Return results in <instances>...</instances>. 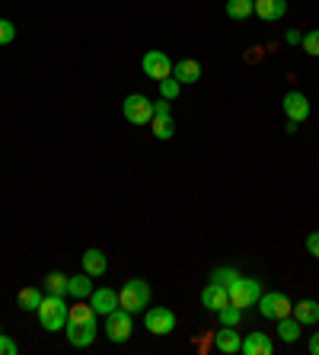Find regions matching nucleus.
I'll return each mask as SVG.
<instances>
[{
  "instance_id": "obj_1",
  "label": "nucleus",
  "mask_w": 319,
  "mask_h": 355,
  "mask_svg": "<svg viewBox=\"0 0 319 355\" xmlns=\"http://www.w3.org/2000/svg\"><path fill=\"white\" fill-rule=\"evenodd\" d=\"M35 314H39L42 330L48 333H61L67 327V304L61 301V295H45Z\"/></svg>"
},
{
  "instance_id": "obj_2",
  "label": "nucleus",
  "mask_w": 319,
  "mask_h": 355,
  "mask_svg": "<svg viewBox=\"0 0 319 355\" xmlns=\"http://www.w3.org/2000/svg\"><path fill=\"white\" fill-rule=\"evenodd\" d=\"M118 307L131 311V314L147 311L150 307V285L144 279H128L122 288H118Z\"/></svg>"
},
{
  "instance_id": "obj_3",
  "label": "nucleus",
  "mask_w": 319,
  "mask_h": 355,
  "mask_svg": "<svg viewBox=\"0 0 319 355\" xmlns=\"http://www.w3.org/2000/svg\"><path fill=\"white\" fill-rule=\"evenodd\" d=\"M227 291H230V304H237L239 311H246V307H255V304H259V297H262V282L239 275V279L233 282Z\"/></svg>"
},
{
  "instance_id": "obj_4",
  "label": "nucleus",
  "mask_w": 319,
  "mask_h": 355,
  "mask_svg": "<svg viewBox=\"0 0 319 355\" xmlns=\"http://www.w3.org/2000/svg\"><path fill=\"white\" fill-rule=\"evenodd\" d=\"M64 336H67V343H71L74 349H86V346H93V343H96V336H99V323H96V317H93V320H67Z\"/></svg>"
},
{
  "instance_id": "obj_5",
  "label": "nucleus",
  "mask_w": 319,
  "mask_h": 355,
  "mask_svg": "<svg viewBox=\"0 0 319 355\" xmlns=\"http://www.w3.org/2000/svg\"><path fill=\"white\" fill-rule=\"evenodd\" d=\"M134 333V323H131V311L125 307H115L112 314H106V336L109 343H128Z\"/></svg>"
},
{
  "instance_id": "obj_6",
  "label": "nucleus",
  "mask_w": 319,
  "mask_h": 355,
  "mask_svg": "<svg viewBox=\"0 0 319 355\" xmlns=\"http://www.w3.org/2000/svg\"><path fill=\"white\" fill-rule=\"evenodd\" d=\"M255 311H259L262 317H268V320H281V317H287L291 311H294V304H291V297L281 295V291H262Z\"/></svg>"
},
{
  "instance_id": "obj_7",
  "label": "nucleus",
  "mask_w": 319,
  "mask_h": 355,
  "mask_svg": "<svg viewBox=\"0 0 319 355\" xmlns=\"http://www.w3.org/2000/svg\"><path fill=\"white\" fill-rule=\"evenodd\" d=\"M122 112L131 125H150V119H154V103H150L144 93H131V96H125Z\"/></svg>"
},
{
  "instance_id": "obj_8",
  "label": "nucleus",
  "mask_w": 319,
  "mask_h": 355,
  "mask_svg": "<svg viewBox=\"0 0 319 355\" xmlns=\"http://www.w3.org/2000/svg\"><path fill=\"white\" fill-rule=\"evenodd\" d=\"M144 327L154 336H170L176 330V314H172L170 307H147L144 311Z\"/></svg>"
},
{
  "instance_id": "obj_9",
  "label": "nucleus",
  "mask_w": 319,
  "mask_h": 355,
  "mask_svg": "<svg viewBox=\"0 0 319 355\" xmlns=\"http://www.w3.org/2000/svg\"><path fill=\"white\" fill-rule=\"evenodd\" d=\"M140 71L150 77V80H163V77H172V61L166 51H147L144 58H140Z\"/></svg>"
},
{
  "instance_id": "obj_10",
  "label": "nucleus",
  "mask_w": 319,
  "mask_h": 355,
  "mask_svg": "<svg viewBox=\"0 0 319 355\" xmlns=\"http://www.w3.org/2000/svg\"><path fill=\"white\" fill-rule=\"evenodd\" d=\"M281 109H284V116H287V122H307L310 119V99H307V93H300V90H291V93H284V99H281Z\"/></svg>"
},
{
  "instance_id": "obj_11",
  "label": "nucleus",
  "mask_w": 319,
  "mask_h": 355,
  "mask_svg": "<svg viewBox=\"0 0 319 355\" xmlns=\"http://www.w3.org/2000/svg\"><path fill=\"white\" fill-rule=\"evenodd\" d=\"M86 301H90V307L96 311V317H106L118 307V291L109 288V285H102V288H93V295L86 297Z\"/></svg>"
},
{
  "instance_id": "obj_12",
  "label": "nucleus",
  "mask_w": 319,
  "mask_h": 355,
  "mask_svg": "<svg viewBox=\"0 0 319 355\" xmlns=\"http://www.w3.org/2000/svg\"><path fill=\"white\" fill-rule=\"evenodd\" d=\"M214 349L224 355H237L243 349V336L237 333V327H221L214 333Z\"/></svg>"
},
{
  "instance_id": "obj_13",
  "label": "nucleus",
  "mask_w": 319,
  "mask_h": 355,
  "mask_svg": "<svg viewBox=\"0 0 319 355\" xmlns=\"http://www.w3.org/2000/svg\"><path fill=\"white\" fill-rule=\"evenodd\" d=\"M201 304H205L211 314H217V311H224V307L230 304V291L224 288V285H217V282H208V288L201 291Z\"/></svg>"
},
{
  "instance_id": "obj_14",
  "label": "nucleus",
  "mask_w": 319,
  "mask_h": 355,
  "mask_svg": "<svg viewBox=\"0 0 319 355\" xmlns=\"http://www.w3.org/2000/svg\"><path fill=\"white\" fill-rule=\"evenodd\" d=\"M243 355H271L275 352V343H271L268 333H249V336L243 339V349H239Z\"/></svg>"
},
{
  "instance_id": "obj_15",
  "label": "nucleus",
  "mask_w": 319,
  "mask_h": 355,
  "mask_svg": "<svg viewBox=\"0 0 319 355\" xmlns=\"http://www.w3.org/2000/svg\"><path fill=\"white\" fill-rule=\"evenodd\" d=\"M287 13V0H255V17L265 23H278Z\"/></svg>"
},
{
  "instance_id": "obj_16",
  "label": "nucleus",
  "mask_w": 319,
  "mask_h": 355,
  "mask_svg": "<svg viewBox=\"0 0 319 355\" xmlns=\"http://www.w3.org/2000/svg\"><path fill=\"white\" fill-rule=\"evenodd\" d=\"M106 269H109V257L102 253V250H86L83 253V272L86 275H93V279H102L106 275Z\"/></svg>"
},
{
  "instance_id": "obj_17",
  "label": "nucleus",
  "mask_w": 319,
  "mask_h": 355,
  "mask_svg": "<svg viewBox=\"0 0 319 355\" xmlns=\"http://www.w3.org/2000/svg\"><path fill=\"white\" fill-rule=\"evenodd\" d=\"M172 77L179 83H198L201 80V64L198 61H192V58H182V61H172Z\"/></svg>"
},
{
  "instance_id": "obj_18",
  "label": "nucleus",
  "mask_w": 319,
  "mask_h": 355,
  "mask_svg": "<svg viewBox=\"0 0 319 355\" xmlns=\"http://www.w3.org/2000/svg\"><path fill=\"white\" fill-rule=\"evenodd\" d=\"M67 295L74 297V301H86L93 295V275H86V272L71 275L67 279Z\"/></svg>"
},
{
  "instance_id": "obj_19",
  "label": "nucleus",
  "mask_w": 319,
  "mask_h": 355,
  "mask_svg": "<svg viewBox=\"0 0 319 355\" xmlns=\"http://www.w3.org/2000/svg\"><path fill=\"white\" fill-rule=\"evenodd\" d=\"M278 323V339L281 343H297V339H300V333H303V323L297 320L294 314H287V317H281V320H275Z\"/></svg>"
},
{
  "instance_id": "obj_20",
  "label": "nucleus",
  "mask_w": 319,
  "mask_h": 355,
  "mask_svg": "<svg viewBox=\"0 0 319 355\" xmlns=\"http://www.w3.org/2000/svg\"><path fill=\"white\" fill-rule=\"evenodd\" d=\"M150 132H154L156 141H170L172 135H176V119L170 116H160V112H154V119H150Z\"/></svg>"
},
{
  "instance_id": "obj_21",
  "label": "nucleus",
  "mask_w": 319,
  "mask_h": 355,
  "mask_svg": "<svg viewBox=\"0 0 319 355\" xmlns=\"http://www.w3.org/2000/svg\"><path fill=\"white\" fill-rule=\"evenodd\" d=\"M42 297H45V291H42V288L26 285V288H19L17 304H19V311H26V314H35V311H39V304H42Z\"/></svg>"
},
{
  "instance_id": "obj_22",
  "label": "nucleus",
  "mask_w": 319,
  "mask_h": 355,
  "mask_svg": "<svg viewBox=\"0 0 319 355\" xmlns=\"http://www.w3.org/2000/svg\"><path fill=\"white\" fill-rule=\"evenodd\" d=\"M291 314H294L297 320L303 323V327H316V323H319V304H316V301H310V297H307V301H297V304H294V311H291Z\"/></svg>"
},
{
  "instance_id": "obj_23",
  "label": "nucleus",
  "mask_w": 319,
  "mask_h": 355,
  "mask_svg": "<svg viewBox=\"0 0 319 355\" xmlns=\"http://www.w3.org/2000/svg\"><path fill=\"white\" fill-rule=\"evenodd\" d=\"M227 17L230 19H249L255 13V0H227Z\"/></svg>"
},
{
  "instance_id": "obj_24",
  "label": "nucleus",
  "mask_w": 319,
  "mask_h": 355,
  "mask_svg": "<svg viewBox=\"0 0 319 355\" xmlns=\"http://www.w3.org/2000/svg\"><path fill=\"white\" fill-rule=\"evenodd\" d=\"M45 295H67V275L61 272H48L45 275Z\"/></svg>"
},
{
  "instance_id": "obj_25",
  "label": "nucleus",
  "mask_w": 319,
  "mask_h": 355,
  "mask_svg": "<svg viewBox=\"0 0 319 355\" xmlns=\"http://www.w3.org/2000/svg\"><path fill=\"white\" fill-rule=\"evenodd\" d=\"M237 279H239V272L233 269V266H217V269L211 272V282H217V285H224V288H230Z\"/></svg>"
},
{
  "instance_id": "obj_26",
  "label": "nucleus",
  "mask_w": 319,
  "mask_h": 355,
  "mask_svg": "<svg viewBox=\"0 0 319 355\" xmlns=\"http://www.w3.org/2000/svg\"><path fill=\"white\" fill-rule=\"evenodd\" d=\"M217 320H221V327H239V320H243V311H239L237 304H227L224 311H217Z\"/></svg>"
},
{
  "instance_id": "obj_27",
  "label": "nucleus",
  "mask_w": 319,
  "mask_h": 355,
  "mask_svg": "<svg viewBox=\"0 0 319 355\" xmlns=\"http://www.w3.org/2000/svg\"><path fill=\"white\" fill-rule=\"evenodd\" d=\"M179 90H182V83L176 80V77H163V80H160V96L170 99V103L179 96Z\"/></svg>"
},
{
  "instance_id": "obj_28",
  "label": "nucleus",
  "mask_w": 319,
  "mask_h": 355,
  "mask_svg": "<svg viewBox=\"0 0 319 355\" xmlns=\"http://www.w3.org/2000/svg\"><path fill=\"white\" fill-rule=\"evenodd\" d=\"M303 51H307V55H313V58H319V29H313V33H307L303 35Z\"/></svg>"
},
{
  "instance_id": "obj_29",
  "label": "nucleus",
  "mask_w": 319,
  "mask_h": 355,
  "mask_svg": "<svg viewBox=\"0 0 319 355\" xmlns=\"http://www.w3.org/2000/svg\"><path fill=\"white\" fill-rule=\"evenodd\" d=\"M13 39H17V26L10 19H0V45H10Z\"/></svg>"
},
{
  "instance_id": "obj_30",
  "label": "nucleus",
  "mask_w": 319,
  "mask_h": 355,
  "mask_svg": "<svg viewBox=\"0 0 319 355\" xmlns=\"http://www.w3.org/2000/svg\"><path fill=\"white\" fill-rule=\"evenodd\" d=\"M17 352H19V346L7 336V333L0 330V355H17Z\"/></svg>"
},
{
  "instance_id": "obj_31",
  "label": "nucleus",
  "mask_w": 319,
  "mask_h": 355,
  "mask_svg": "<svg viewBox=\"0 0 319 355\" xmlns=\"http://www.w3.org/2000/svg\"><path fill=\"white\" fill-rule=\"evenodd\" d=\"M303 247H307V253H310V257H316V259H319V231L307 234V240H303Z\"/></svg>"
},
{
  "instance_id": "obj_32",
  "label": "nucleus",
  "mask_w": 319,
  "mask_h": 355,
  "mask_svg": "<svg viewBox=\"0 0 319 355\" xmlns=\"http://www.w3.org/2000/svg\"><path fill=\"white\" fill-rule=\"evenodd\" d=\"M284 42H287V45H300V42H303V33H297V29H287Z\"/></svg>"
},
{
  "instance_id": "obj_33",
  "label": "nucleus",
  "mask_w": 319,
  "mask_h": 355,
  "mask_svg": "<svg viewBox=\"0 0 319 355\" xmlns=\"http://www.w3.org/2000/svg\"><path fill=\"white\" fill-rule=\"evenodd\" d=\"M310 355H319V330L310 336Z\"/></svg>"
}]
</instances>
